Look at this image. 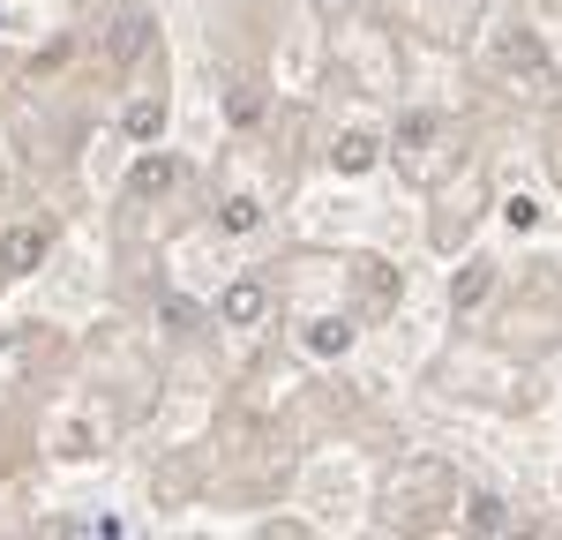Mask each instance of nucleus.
Instances as JSON below:
<instances>
[{"label":"nucleus","instance_id":"obj_1","mask_svg":"<svg viewBox=\"0 0 562 540\" xmlns=\"http://www.w3.org/2000/svg\"><path fill=\"white\" fill-rule=\"evenodd\" d=\"M487 53H495V68H503V76H525L532 90H555V60H548V45L532 38V31H495Z\"/></svg>","mask_w":562,"mask_h":540},{"label":"nucleus","instance_id":"obj_2","mask_svg":"<svg viewBox=\"0 0 562 540\" xmlns=\"http://www.w3.org/2000/svg\"><path fill=\"white\" fill-rule=\"evenodd\" d=\"M45 256H53V225H45V218H31V225H8V233H0V270H8V278L38 270Z\"/></svg>","mask_w":562,"mask_h":540},{"label":"nucleus","instance_id":"obj_3","mask_svg":"<svg viewBox=\"0 0 562 540\" xmlns=\"http://www.w3.org/2000/svg\"><path fill=\"white\" fill-rule=\"evenodd\" d=\"M262 315H270V285H262V278H233V285L217 293V323H233V330H256Z\"/></svg>","mask_w":562,"mask_h":540},{"label":"nucleus","instance_id":"obj_4","mask_svg":"<svg viewBox=\"0 0 562 540\" xmlns=\"http://www.w3.org/2000/svg\"><path fill=\"white\" fill-rule=\"evenodd\" d=\"M375 158H383V135L375 128H346L338 143H330V166H338V173H368Z\"/></svg>","mask_w":562,"mask_h":540},{"label":"nucleus","instance_id":"obj_5","mask_svg":"<svg viewBox=\"0 0 562 540\" xmlns=\"http://www.w3.org/2000/svg\"><path fill=\"white\" fill-rule=\"evenodd\" d=\"M487 293H495V263H487V256H473V263L450 278V308H458V315H473Z\"/></svg>","mask_w":562,"mask_h":540},{"label":"nucleus","instance_id":"obj_6","mask_svg":"<svg viewBox=\"0 0 562 540\" xmlns=\"http://www.w3.org/2000/svg\"><path fill=\"white\" fill-rule=\"evenodd\" d=\"M121 128H128V143H158V135H166V98H158V90H143V98H128Z\"/></svg>","mask_w":562,"mask_h":540},{"label":"nucleus","instance_id":"obj_7","mask_svg":"<svg viewBox=\"0 0 562 540\" xmlns=\"http://www.w3.org/2000/svg\"><path fill=\"white\" fill-rule=\"evenodd\" d=\"M143 45H150V15H121V23H113V38H105V60H113V68H128Z\"/></svg>","mask_w":562,"mask_h":540},{"label":"nucleus","instance_id":"obj_8","mask_svg":"<svg viewBox=\"0 0 562 540\" xmlns=\"http://www.w3.org/2000/svg\"><path fill=\"white\" fill-rule=\"evenodd\" d=\"M450 128V121H442V113H405V121H397V150H405V158H413V150H428L435 135Z\"/></svg>","mask_w":562,"mask_h":540},{"label":"nucleus","instance_id":"obj_9","mask_svg":"<svg viewBox=\"0 0 562 540\" xmlns=\"http://www.w3.org/2000/svg\"><path fill=\"white\" fill-rule=\"evenodd\" d=\"M173 180H180V166H173V158H143V166L128 173V195H166Z\"/></svg>","mask_w":562,"mask_h":540},{"label":"nucleus","instance_id":"obj_10","mask_svg":"<svg viewBox=\"0 0 562 540\" xmlns=\"http://www.w3.org/2000/svg\"><path fill=\"white\" fill-rule=\"evenodd\" d=\"M352 346V323L346 315H338V323H330V315H323V323H307V353H346Z\"/></svg>","mask_w":562,"mask_h":540},{"label":"nucleus","instance_id":"obj_11","mask_svg":"<svg viewBox=\"0 0 562 540\" xmlns=\"http://www.w3.org/2000/svg\"><path fill=\"white\" fill-rule=\"evenodd\" d=\"M465 526H473V533H510V510H503L495 495H473V503H465Z\"/></svg>","mask_w":562,"mask_h":540},{"label":"nucleus","instance_id":"obj_12","mask_svg":"<svg viewBox=\"0 0 562 540\" xmlns=\"http://www.w3.org/2000/svg\"><path fill=\"white\" fill-rule=\"evenodd\" d=\"M256 218H262L256 195H225V211H217V225H225V233H256Z\"/></svg>","mask_w":562,"mask_h":540},{"label":"nucleus","instance_id":"obj_13","mask_svg":"<svg viewBox=\"0 0 562 540\" xmlns=\"http://www.w3.org/2000/svg\"><path fill=\"white\" fill-rule=\"evenodd\" d=\"M158 323H166L173 338H188V330H195L203 315H195V301H180V293H166V301H158Z\"/></svg>","mask_w":562,"mask_h":540},{"label":"nucleus","instance_id":"obj_14","mask_svg":"<svg viewBox=\"0 0 562 540\" xmlns=\"http://www.w3.org/2000/svg\"><path fill=\"white\" fill-rule=\"evenodd\" d=\"M262 113V90L256 83H233V121H256Z\"/></svg>","mask_w":562,"mask_h":540},{"label":"nucleus","instance_id":"obj_15","mask_svg":"<svg viewBox=\"0 0 562 540\" xmlns=\"http://www.w3.org/2000/svg\"><path fill=\"white\" fill-rule=\"evenodd\" d=\"M503 218H510V225H518V233H525V225L540 218V211H532V203H525V195H510V203H503Z\"/></svg>","mask_w":562,"mask_h":540}]
</instances>
